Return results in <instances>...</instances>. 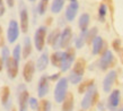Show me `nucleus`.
Returning a JSON list of instances; mask_svg holds the SVG:
<instances>
[{
	"label": "nucleus",
	"instance_id": "1",
	"mask_svg": "<svg viewBox=\"0 0 123 111\" xmlns=\"http://www.w3.org/2000/svg\"><path fill=\"white\" fill-rule=\"evenodd\" d=\"M67 90H68V79L66 77H61L58 81L54 90V100L58 103L63 102L64 97L67 96Z\"/></svg>",
	"mask_w": 123,
	"mask_h": 111
},
{
	"label": "nucleus",
	"instance_id": "2",
	"mask_svg": "<svg viewBox=\"0 0 123 111\" xmlns=\"http://www.w3.org/2000/svg\"><path fill=\"white\" fill-rule=\"evenodd\" d=\"M97 97H98V94H97V91H96V86L92 85L89 89L87 90V92L85 93V96H84V99L81 101L82 110H87L93 104H95Z\"/></svg>",
	"mask_w": 123,
	"mask_h": 111
},
{
	"label": "nucleus",
	"instance_id": "3",
	"mask_svg": "<svg viewBox=\"0 0 123 111\" xmlns=\"http://www.w3.org/2000/svg\"><path fill=\"white\" fill-rule=\"evenodd\" d=\"M75 56H76V52L74 48H68L67 51H64L63 59H62V62H61V66H60L61 71L69 70V68L71 67L74 60H75Z\"/></svg>",
	"mask_w": 123,
	"mask_h": 111
},
{
	"label": "nucleus",
	"instance_id": "4",
	"mask_svg": "<svg viewBox=\"0 0 123 111\" xmlns=\"http://www.w3.org/2000/svg\"><path fill=\"white\" fill-rule=\"evenodd\" d=\"M45 36H46V27L40 26L34 35V43L37 49V51H42L45 44Z\"/></svg>",
	"mask_w": 123,
	"mask_h": 111
},
{
	"label": "nucleus",
	"instance_id": "5",
	"mask_svg": "<svg viewBox=\"0 0 123 111\" xmlns=\"http://www.w3.org/2000/svg\"><path fill=\"white\" fill-rule=\"evenodd\" d=\"M19 35V26L16 21H10L9 26H8V32H7V39L9 43H14Z\"/></svg>",
	"mask_w": 123,
	"mask_h": 111
},
{
	"label": "nucleus",
	"instance_id": "6",
	"mask_svg": "<svg viewBox=\"0 0 123 111\" xmlns=\"http://www.w3.org/2000/svg\"><path fill=\"white\" fill-rule=\"evenodd\" d=\"M113 60H114V57H113L112 51L106 50V51L103 53L101 60H99V62H98V65H99V68H101L102 70H106L108 67L112 65Z\"/></svg>",
	"mask_w": 123,
	"mask_h": 111
},
{
	"label": "nucleus",
	"instance_id": "7",
	"mask_svg": "<svg viewBox=\"0 0 123 111\" xmlns=\"http://www.w3.org/2000/svg\"><path fill=\"white\" fill-rule=\"evenodd\" d=\"M6 67H7V73L9 78L14 79L17 76V73H18V62L12 57H9L6 61Z\"/></svg>",
	"mask_w": 123,
	"mask_h": 111
},
{
	"label": "nucleus",
	"instance_id": "8",
	"mask_svg": "<svg viewBox=\"0 0 123 111\" xmlns=\"http://www.w3.org/2000/svg\"><path fill=\"white\" fill-rule=\"evenodd\" d=\"M115 79H116V71L111 70L105 76L104 81H103V90H104V92H110L111 91Z\"/></svg>",
	"mask_w": 123,
	"mask_h": 111
},
{
	"label": "nucleus",
	"instance_id": "9",
	"mask_svg": "<svg viewBox=\"0 0 123 111\" xmlns=\"http://www.w3.org/2000/svg\"><path fill=\"white\" fill-rule=\"evenodd\" d=\"M18 102H19V111H26L30 100H28V92L25 90V86H23L22 91H19Z\"/></svg>",
	"mask_w": 123,
	"mask_h": 111
},
{
	"label": "nucleus",
	"instance_id": "10",
	"mask_svg": "<svg viewBox=\"0 0 123 111\" xmlns=\"http://www.w3.org/2000/svg\"><path fill=\"white\" fill-rule=\"evenodd\" d=\"M49 77L48 76H42L40 78V82H38V87H37V92H38V96L40 97H43L48 94L49 92Z\"/></svg>",
	"mask_w": 123,
	"mask_h": 111
},
{
	"label": "nucleus",
	"instance_id": "11",
	"mask_svg": "<svg viewBox=\"0 0 123 111\" xmlns=\"http://www.w3.org/2000/svg\"><path fill=\"white\" fill-rule=\"evenodd\" d=\"M71 4L69 5L67 7V10H66V18L71 22V21H74L77 15V10H78V2H77V0H70Z\"/></svg>",
	"mask_w": 123,
	"mask_h": 111
},
{
	"label": "nucleus",
	"instance_id": "12",
	"mask_svg": "<svg viewBox=\"0 0 123 111\" xmlns=\"http://www.w3.org/2000/svg\"><path fill=\"white\" fill-rule=\"evenodd\" d=\"M34 71H35V65H34L33 61H28V62H26V65H25V67H24V70H23V76H24L25 82L30 83V82L33 79Z\"/></svg>",
	"mask_w": 123,
	"mask_h": 111
},
{
	"label": "nucleus",
	"instance_id": "13",
	"mask_svg": "<svg viewBox=\"0 0 123 111\" xmlns=\"http://www.w3.org/2000/svg\"><path fill=\"white\" fill-rule=\"evenodd\" d=\"M71 36H72V32H71L70 27H66L62 33H61V37H60V48H68V45L71 41Z\"/></svg>",
	"mask_w": 123,
	"mask_h": 111
},
{
	"label": "nucleus",
	"instance_id": "14",
	"mask_svg": "<svg viewBox=\"0 0 123 111\" xmlns=\"http://www.w3.org/2000/svg\"><path fill=\"white\" fill-rule=\"evenodd\" d=\"M60 37H61V33L59 30H54L52 33L49 35L48 43L51 44L54 49H58L60 47Z\"/></svg>",
	"mask_w": 123,
	"mask_h": 111
},
{
	"label": "nucleus",
	"instance_id": "15",
	"mask_svg": "<svg viewBox=\"0 0 123 111\" xmlns=\"http://www.w3.org/2000/svg\"><path fill=\"white\" fill-rule=\"evenodd\" d=\"M120 103V91L119 90H114L112 93L110 94L108 97V108L110 109H115Z\"/></svg>",
	"mask_w": 123,
	"mask_h": 111
},
{
	"label": "nucleus",
	"instance_id": "16",
	"mask_svg": "<svg viewBox=\"0 0 123 111\" xmlns=\"http://www.w3.org/2000/svg\"><path fill=\"white\" fill-rule=\"evenodd\" d=\"M85 68H86V61L82 59V58H79V59L76 61L75 66H74L72 73H75V74H77L82 77V75L85 73Z\"/></svg>",
	"mask_w": 123,
	"mask_h": 111
},
{
	"label": "nucleus",
	"instance_id": "17",
	"mask_svg": "<svg viewBox=\"0 0 123 111\" xmlns=\"http://www.w3.org/2000/svg\"><path fill=\"white\" fill-rule=\"evenodd\" d=\"M20 28L24 33L28 31V13L25 8L20 10Z\"/></svg>",
	"mask_w": 123,
	"mask_h": 111
},
{
	"label": "nucleus",
	"instance_id": "18",
	"mask_svg": "<svg viewBox=\"0 0 123 111\" xmlns=\"http://www.w3.org/2000/svg\"><path fill=\"white\" fill-rule=\"evenodd\" d=\"M72 109H74V94L68 93L62 103V111H72Z\"/></svg>",
	"mask_w": 123,
	"mask_h": 111
},
{
	"label": "nucleus",
	"instance_id": "19",
	"mask_svg": "<svg viewBox=\"0 0 123 111\" xmlns=\"http://www.w3.org/2000/svg\"><path fill=\"white\" fill-rule=\"evenodd\" d=\"M48 63H49V56L46 52H44V53H42L41 57L37 60V63H36L37 70H40V71L44 70L45 68L48 67Z\"/></svg>",
	"mask_w": 123,
	"mask_h": 111
},
{
	"label": "nucleus",
	"instance_id": "20",
	"mask_svg": "<svg viewBox=\"0 0 123 111\" xmlns=\"http://www.w3.org/2000/svg\"><path fill=\"white\" fill-rule=\"evenodd\" d=\"M63 53L64 52L61 51H55L51 56V62L54 67H60L61 66V62H62V59H63Z\"/></svg>",
	"mask_w": 123,
	"mask_h": 111
},
{
	"label": "nucleus",
	"instance_id": "21",
	"mask_svg": "<svg viewBox=\"0 0 123 111\" xmlns=\"http://www.w3.org/2000/svg\"><path fill=\"white\" fill-rule=\"evenodd\" d=\"M102 48H103V39L101 36H96L93 40V55H98L101 52Z\"/></svg>",
	"mask_w": 123,
	"mask_h": 111
},
{
	"label": "nucleus",
	"instance_id": "22",
	"mask_svg": "<svg viewBox=\"0 0 123 111\" xmlns=\"http://www.w3.org/2000/svg\"><path fill=\"white\" fill-rule=\"evenodd\" d=\"M88 32H89V31H87V30H86V31H81L80 35L76 39L75 43H76V48H77V49H80L82 45L85 44L86 40L88 39Z\"/></svg>",
	"mask_w": 123,
	"mask_h": 111
},
{
	"label": "nucleus",
	"instance_id": "23",
	"mask_svg": "<svg viewBox=\"0 0 123 111\" xmlns=\"http://www.w3.org/2000/svg\"><path fill=\"white\" fill-rule=\"evenodd\" d=\"M32 52V42H31L30 37H25V41H24V49H23V57L26 59L28 58V56L31 55Z\"/></svg>",
	"mask_w": 123,
	"mask_h": 111
},
{
	"label": "nucleus",
	"instance_id": "24",
	"mask_svg": "<svg viewBox=\"0 0 123 111\" xmlns=\"http://www.w3.org/2000/svg\"><path fill=\"white\" fill-rule=\"evenodd\" d=\"M9 101H10V90L8 86H4L1 90V102L4 105H7Z\"/></svg>",
	"mask_w": 123,
	"mask_h": 111
},
{
	"label": "nucleus",
	"instance_id": "25",
	"mask_svg": "<svg viewBox=\"0 0 123 111\" xmlns=\"http://www.w3.org/2000/svg\"><path fill=\"white\" fill-rule=\"evenodd\" d=\"M89 24V15L88 14H82L79 18V27L81 28V31L87 30V26Z\"/></svg>",
	"mask_w": 123,
	"mask_h": 111
},
{
	"label": "nucleus",
	"instance_id": "26",
	"mask_svg": "<svg viewBox=\"0 0 123 111\" xmlns=\"http://www.w3.org/2000/svg\"><path fill=\"white\" fill-rule=\"evenodd\" d=\"M64 5V0H53L52 6H51V10L54 14H58L61 11V9L63 8Z\"/></svg>",
	"mask_w": 123,
	"mask_h": 111
},
{
	"label": "nucleus",
	"instance_id": "27",
	"mask_svg": "<svg viewBox=\"0 0 123 111\" xmlns=\"http://www.w3.org/2000/svg\"><path fill=\"white\" fill-rule=\"evenodd\" d=\"M92 85H94V79H88V81L84 82V83H81V85L79 86L78 92H79V93L87 92V90L89 89V87H90Z\"/></svg>",
	"mask_w": 123,
	"mask_h": 111
},
{
	"label": "nucleus",
	"instance_id": "28",
	"mask_svg": "<svg viewBox=\"0 0 123 111\" xmlns=\"http://www.w3.org/2000/svg\"><path fill=\"white\" fill-rule=\"evenodd\" d=\"M38 111H51V102L48 100H42L38 104Z\"/></svg>",
	"mask_w": 123,
	"mask_h": 111
},
{
	"label": "nucleus",
	"instance_id": "29",
	"mask_svg": "<svg viewBox=\"0 0 123 111\" xmlns=\"http://www.w3.org/2000/svg\"><path fill=\"white\" fill-rule=\"evenodd\" d=\"M46 8H48V0H41L37 6L38 14L40 15H44L45 11H46Z\"/></svg>",
	"mask_w": 123,
	"mask_h": 111
},
{
	"label": "nucleus",
	"instance_id": "30",
	"mask_svg": "<svg viewBox=\"0 0 123 111\" xmlns=\"http://www.w3.org/2000/svg\"><path fill=\"white\" fill-rule=\"evenodd\" d=\"M20 51H22V48H20V45L17 44L14 49V51H12V58L19 63V59H20Z\"/></svg>",
	"mask_w": 123,
	"mask_h": 111
},
{
	"label": "nucleus",
	"instance_id": "31",
	"mask_svg": "<svg viewBox=\"0 0 123 111\" xmlns=\"http://www.w3.org/2000/svg\"><path fill=\"white\" fill-rule=\"evenodd\" d=\"M106 11H107L106 5H105V4H102L101 6H99V10H98V14H99V19H101V21H104V19H105Z\"/></svg>",
	"mask_w": 123,
	"mask_h": 111
},
{
	"label": "nucleus",
	"instance_id": "32",
	"mask_svg": "<svg viewBox=\"0 0 123 111\" xmlns=\"http://www.w3.org/2000/svg\"><path fill=\"white\" fill-rule=\"evenodd\" d=\"M81 79H82L81 76H79V75L75 74V73H71L70 76H69V81H70L72 84H78Z\"/></svg>",
	"mask_w": 123,
	"mask_h": 111
},
{
	"label": "nucleus",
	"instance_id": "33",
	"mask_svg": "<svg viewBox=\"0 0 123 111\" xmlns=\"http://www.w3.org/2000/svg\"><path fill=\"white\" fill-rule=\"evenodd\" d=\"M28 104H30V107L33 109V110H36L38 108V102H37V100L35 99V97H31L30 99V102H28Z\"/></svg>",
	"mask_w": 123,
	"mask_h": 111
},
{
	"label": "nucleus",
	"instance_id": "34",
	"mask_svg": "<svg viewBox=\"0 0 123 111\" xmlns=\"http://www.w3.org/2000/svg\"><path fill=\"white\" fill-rule=\"evenodd\" d=\"M9 57H10V56H9V50H8V48L4 47V49H2V60L6 62Z\"/></svg>",
	"mask_w": 123,
	"mask_h": 111
},
{
	"label": "nucleus",
	"instance_id": "35",
	"mask_svg": "<svg viewBox=\"0 0 123 111\" xmlns=\"http://www.w3.org/2000/svg\"><path fill=\"white\" fill-rule=\"evenodd\" d=\"M113 48H114L115 51H120V49H121V42H120V40L113 41Z\"/></svg>",
	"mask_w": 123,
	"mask_h": 111
},
{
	"label": "nucleus",
	"instance_id": "36",
	"mask_svg": "<svg viewBox=\"0 0 123 111\" xmlns=\"http://www.w3.org/2000/svg\"><path fill=\"white\" fill-rule=\"evenodd\" d=\"M96 33H97V27H94L90 32H88V40H90V39H93V40H94V39L96 37V36H95V34H96Z\"/></svg>",
	"mask_w": 123,
	"mask_h": 111
},
{
	"label": "nucleus",
	"instance_id": "37",
	"mask_svg": "<svg viewBox=\"0 0 123 111\" xmlns=\"http://www.w3.org/2000/svg\"><path fill=\"white\" fill-rule=\"evenodd\" d=\"M5 10H6V8H5V5H4V0H0V16L4 15Z\"/></svg>",
	"mask_w": 123,
	"mask_h": 111
},
{
	"label": "nucleus",
	"instance_id": "38",
	"mask_svg": "<svg viewBox=\"0 0 123 111\" xmlns=\"http://www.w3.org/2000/svg\"><path fill=\"white\" fill-rule=\"evenodd\" d=\"M59 76H60V74H54V75H52V76H50L49 79H51V81H55V79H59Z\"/></svg>",
	"mask_w": 123,
	"mask_h": 111
},
{
	"label": "nucleus",
	"instance_id": "39",
	"mask_svg": "<svg viewBox=\"0 0 123 111\" xmlns=\"http://www.w3.org/2000/svg\"><path fill=\"white\" fill-rule=\"evenodd\" d=\"M8 5H9V7H14V0H7Z\"/></svg>",
	"mask_w": 123,
	"mask_h": 111
},
{
	"label": "nucleus",
	"instance_id": "40",
	"mask_svg": "<svg viewBox=\"0 0 123 111\" xmlns=\"http://www.w3.org/2000/svg\"><path fill=\"white\" fill-rule=\"evenodd\" d=\"M2 61H4V60H2V58H0V71L2 70Z\"/></svg>",
	"mask_w": 123,
	"mask_h": 111
},
{
	"label": "nucleus",
	"instance_id": "41",
	"mask_svg": "<svg viewBox=\"0 0 123 111\" xmlns=\"http://www.w3.org/2000/svg\"><path fill=\"white\" fill-rule=\"evenodd\" d=\"M98 108H99V109H101V110H103V109H104V107H103V105H102V104H99V105H98Z\"/></svg>",
	"mask_w": 123,
	"mask_h": 111
},
{
	"label": "nucleus",
	"instance_id": "42",
	"mask_svg": "<svg viewBox=\"0 0 123 111\" xmlns=\"http://www.w3.org/2000/svg\"><path fill=\"white\" fill-rule=\"evenodd\" d=\"M121 55H122V62H123V50L121 51Z\"/></svg>",
	"mask_w": 123,
	"mask_h": 111
},
{
	"label": "nucleus",
	"instance_id": "43",
	"mask_svg": "<svg viewBox=\"0 0 123 111\" xmlns=\"http://www.w3.org/2000/svg\"><path fill=\"white\" fill-rule=\"evenodd\" d=\"M120 111H123V108H122V109H121V110H120Z\"/></svg>",
	"mask_w": 123,
	"mask_h": 111
},
{
	"label": "nucleus",
	"instance_id": "44",
	"mask_svg": "<svg viewBox=\"0 0 123 111\" xmlns=\"http://www.w3.org/2000/svg\"><path fill=\"white\" fill-rule=\"evenodd\" d=\"M30 1H35V0H30Z\"/></svg>",
	"mask_w": 123,
	"mask_h": 111
},
{
	"label": "nucleus",
	"instance_id": "45",
	"mask_svg": "<svg viewBox=\"0 0 123 111\" xmlns=\"http://www.w3.org/2000/svg\"><path fill=\"white\" fill-rule=\"evenodd\" d=\"M81 111H85V110H81Z\"/></svg>",
	"mask_w": 123,
	"mask_h": 111
}]
</instances>
